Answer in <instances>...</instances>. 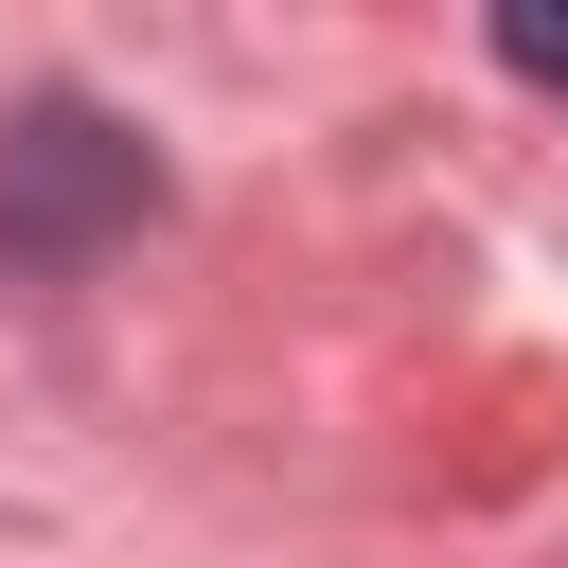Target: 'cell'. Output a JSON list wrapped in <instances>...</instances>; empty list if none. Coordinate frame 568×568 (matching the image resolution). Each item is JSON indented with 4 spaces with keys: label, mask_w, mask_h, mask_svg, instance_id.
Masks as SVG:
<instances>
[{
    "label": "cell",
    "mask_w": 568,
    "mask_h": 568,
    "mask_svg": "<svg viewBox=\"0 0 568 568\" xmlns=\"http://www.w3.org/2000/svg\"><path fill=\"white\" fill-rule=\"evenodd\" d=\"M497 53H515L532 89H568V0H497Z\"/></svg>",
    "instance_id": "2"
},
{
    "label": "cell",
    "mask_w": 568,
    "mask_h": 568,
    "mask_svg": "<svg viewBox=\"0 0 568 568\" xmlns=\"http://www.w3.org/2000/svg\"><path fill=\"white\" fill-rule=\"evenodd\" d=\"M160 178H142V142L124 124H89V106H36L18 142H0V248L18 266H53V248H89V231H124Z\"/></svg>",
    "instance_id": "1"
}]
</instances>
